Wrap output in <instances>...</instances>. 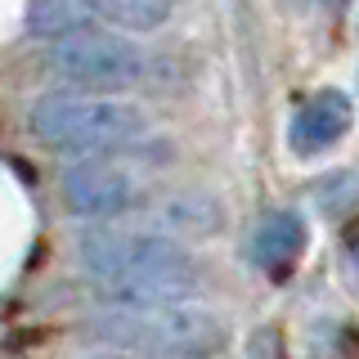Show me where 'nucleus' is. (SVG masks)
Segmentation results:
<instances>
[{
	"label": "nucleus",
	"mask_w": 359,
	"mask_h": 359,
	"mask_svg": "<svg viewBox=\"0 0 359 359\" xmlns=\"http://www.w3.org/2000/svg\"><path fill=\"white\" fill-rule=\"evenodd\" d=\"M81 269L104 283L121 306H157V301H184L202 287V269L175 238L149 229H117V224H90L76 238Z\"/></svg>",
	"instance_id": "1"
},
{
	"label": "nucleus",
	"mask_w": 359,
	"mask_h": 359,
	"mask_svg": "<svg viewBox=\"0 0 359 359\" xmlns=\"http://www.w3.org/2000/svg\"><path fill=\"white\" fill-rule=\"evenodd\" d=\"M86 332L108 351L149 355V359H202L224 346V323L211 310L189 301L157 306H104L86 319Z\"/></svg>",
	"instance_id": "2"
},
{
	"label": "nucleus",
	"mask_w": 359,
	"mask_h": 359,
	"mask_svg": "<svg viewBox=\"0 0 359 359\" xmlns=\"http://www.w3.org/2000/svg\"><path fill=\"white\" fill-rule=\"evenodd\" d=\"M27 126L41 144L63 153H86V157H112V153H135L153 135V121L144 108L126 99H104V95H41L27 112Z\"/></svg>",
	"instance_id": "3"
},
{
	"label": "nucleus",
	"mask_w": 359,
	"mask_h": 359,
	"mask_svg": "<svg viewBox=\"0 0 359 359\" xmlns=\"http://www.w3.org/2000/svg\"><path fill=\"white\" fill-rule=\"evenodd\" d=\"M45 72L72 86V95H121V90L144 81V50L126 36H104V32H76L45 50Z\"/></svg>",
	"instance_id": "4"
},
{
	"label": "nucleus",
	"mask_w": 359,
	"mask_h": 359,
	"mask_svg": "<svg viewBox=\"0 0 359 359\" xmlns=\"http://www.w3.org/2000/svg\"><path fill=\"white\" fill-rule=\"evenodd\" d=\"M59 194L63 202L86 220H112L126 216L144 202V184L140 175H130L121 162L112 157H76L63 166L59 175Z\"/></svg>",
	"instance_id": "5"
},
{
	"label": "nucleus",
	"mask_w": 359,
	"mask_h": 359,
	"mask_svg": "<svg viewBox=\"0 0 359 359\" xmlns=\"http://www.w3.org/2000/svg\"><path fill=\"white\" fill-rule=\"evenodd\" d=\"M351 121H355L351 95L337 90V86H323L297 108V117H292V126H287V144H292L297 157H314V153L332 149V144H341L346 130H351Z\"/></svg>",
	"instance_id": "6"
},
{
	"label": "nucleus",
	"mask_w": 359,
	"mask_h": 359,
	"mask_svg": "<svg viewBox=\"0 0 359 359\" xmlns=\"http://www.w3.org/2000/svg\"><path fill=\"white\" fill-rule=\"evenodd\" d=\"M306 238H310V229L297 211H274V216L261 220V229H256V238H252V261L261 265L269 278H283L287 269L301 261Z\"/></svg>",
	"instance_id": "7"
},
{
	"label": "nucleus",
	"mask_w": 359,
	"mask_h": 359,
	"mask_svg": "<svg viewBox=\"0 0 359 359\" xmlns=\"http://www.w3.org/2000/svg\"><path fill=\"white\" fill-rule=\"evenodd\" d=\"M90 22V9L86 0H27V32L36 41H63V36H76L86 32Z\"/></svg>",
	"instance_id": "8"
},
{
	"label": "nucleus",
	"mask_w": 359,
	"mask_h": 359,
	"mask_svg": "<svg viewBox=\"0 0 359 359\" xmlns=\"http://www.w3.org/2000/svg\"><path fill=\"white\" fill-rule=\"evenodd\" d=\"M171 5L175 0H86L90 18H104L126 32H157L171 18Z\"/></svg>",
	"instance_id": "9"
},
{
	"label": "nucleus",
	"mask_w": 359,
	"mask_h": 359,
	"mask_svg": "<svg viewBox=\"0 0 359 359\" xmlns=\"http://www.w3.org/2000/svg\"><path fill=\"white\" fill-rule=\"evenodd\" d=\"M86 359H149V355H126V351H99V355H86Z\"/></svg>",
	"instance_id": "10"
},
{
	"label": "nucleus",
	"mask_w": 359,
	"mask_h": 359,
	"mask_svg": "<svg viewBox=\"0 0 359 359\" xmlns=\"http://www.w3.org/2000/svg\"><path fill=\"white\" fill-rule=\"evenodd\" d=\"M323 5H328V9H341V5H346V0H323Z\"/></svg>",
	"instance_id": "11"
}]
</instances>
